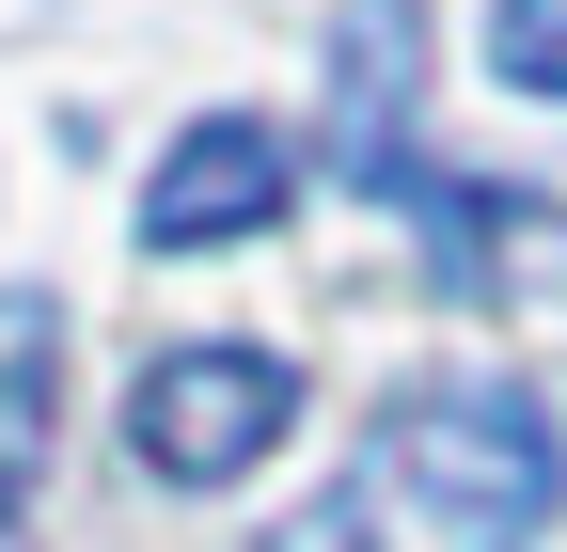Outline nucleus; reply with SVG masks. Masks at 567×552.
Here are the masks:
<instances>
[{
  "label": "nucleus",
  "mask_w": 567,
  "mask_h": 552,
  "mask_svg": "<svg viewBox=\"0 0 567 552\" xmlns=\"http://www.w3.org/2000/svg\"><path fill=\"white\" fill-rule=\"evenodd\" d=\"M379 473L457 552H536L567 521V427H551L520 379H410L379 410Z\"/></svg>",
  "instance_id": "f257e3e1"
},
{
  "label": "nucleus",
  "mask_w": 567,
  "mask_h": 552,
  "mask_svg": "<svg viewBox=\"0 0 567 552\" xmlns=\"http://www.w3.org/2000/svg\"><path fill=\"white\" fill-rule=\"evenodd\" d=\"M284 427H300V364H268V348H174V364L126 379V458L174 473V490L252 473Z\"/></svg>",
  "instance_id": "f03ea898"
},
{
  "label": "nucleus",
  "mask_w": 567,
  "mask_h": 552,
  "mask_svg": "<svg viewBox=\"0 0 567 552\" xmlns=\"http://www.w3.org/2000/svg\"><path fill=\"white\" fill-rule=\"evenodd\" d=\"M284 205H300V159H284V126L268 111H205L189 143L142 174V253H237L268 237Z\"/></svg>",
  "instance_id": "7ed1b4c3"
},
{
  "label": "nucleus",
  "mask_w": 567,
  "mask_h": 552,
  "mask_svg": "<svg viewBox=\"0 0 567 552\" xmlns=\"http://www.w3.org/2000/svg\"><path fill=\"white\" fill-rule=\"evenodd\" d=\"M379 205H410L425 222V268H442V300H567V222L551 205H520V190H473V174H442V159H394L379 174Z\"/></svg>",
  "instance_id": "20e7f679"
},
{
  "label": "nucleus",
  "mask_w": 567,
  "mask_h": 552,
  "mask_svg": "<svg viewBox=\"0 0 567 552\" xmlns=\"http://www.w3.org/2000/svg\"><path fill=\"white\" fill-rule=\"evenodd\" d=\"M410 95H425V17L410 0H347L331 17V159H347V190H379L410 159Z\"/></svg>",
  "instance_id": "39448f33"
},
{
  "label": "nucleus",
  "mask_w": 567,
  "mask_h": 552,
  "mask_svg": "<svg viewBox=\"0 0 567 552\" xmlns=\"http://www.w3.org/2000/svg\"><path fill=\"white\" fill-rule=\"evenodd\" d=\"M48 410H63V300L0 285V552H17V505L48 473Z\"/></svg>",
  "instance_id": "423d86ee"
},
{
  "label": "nucleus",
  "mask_w": 567,
  "mask_h": 552,
  "mask_svg": "<svg viewBox=\"0 0 567 552\" xmlns=\"http://www.w3.org/2000/svg\"><path fill=\"white\" fill-rule=\"evenodd\" d=\"M488 63L520 95H567V0H488Z\"/></svg>",
  "instance_id": "0eeeda50"
},
{
  "label": "nucleus",
  "mask_w": 567,
  "mask_h": 552,
  "mask_svg": "<svg viewBox=\"0 0 567 552\" xmlns=\"http://www.w3.org/2000/svg\"><path fill=\"white\" fill-rule=\"evenodd\" d=\"M284 552H363V505H316V521H284Z\"/></svg>",
  "instance_id": "6e6552de"
}]
</instances>
